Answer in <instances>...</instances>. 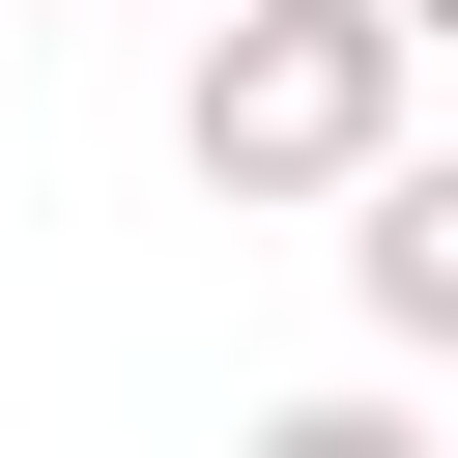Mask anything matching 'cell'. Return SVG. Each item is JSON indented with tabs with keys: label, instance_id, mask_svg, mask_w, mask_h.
<instances>
[{
	"label": "cell",
	"instance_id": "1",
	"mask_svg": "<svg viewBox=\"0 0 458 458\" xmlns=\"http://www.w3.org/2000/svg\"><path fill=\"white\" fill-rule=\"evenodd\" d=\"M401 86H429V57H401L372 0H229V29L172 57V172H200L229 229H286V200H372V172H401Z\"/></svg>",
	"mask_w": 458,
	"mask_h": 458
},
{
	"label": "cell",
	"instance_id": "2",
	"mask_svg": "<svg viewBox=\"0 0 458 458\" xmlns=\"http://www.w3.org/2000/svg\"><path fill=\"white\" fill-rule=\"evenodd\" d=\"M344 315H372L401 372H458V143H401V172L344 200Z\"/></svg>",
	"mask_w": 458,
	"mask_h": 458
},
{
	"label": "cell",
	"instance_id": "3",
	"mask_svg": "<svg viewBox=\"0 0 458 458\" xmlns=\"http://www.w3.org/2000/svg\"><path fill=\"white\" fill-rule=\"evenodd\" d=\"M229 458H429V401H372V372H315V401H258Z\"/></svg>",
	"mask_w": 458,
	"mask_h": 458
},
{
	"label": "cell",
	"instance_id": "4",
	"mask_svg": "<svg viewBox=\"0 0 458 458\" xmlns=\"http://www.w3.org/2000/svg\"><path fill=\"white\" fill-rule=\"evenodd\" d=\"M372 29H401V57H458V0H372Z\"/></svg>",
	"mask_w": 458,
	"mask_h": 458
},
{
	"label": "cell",
	"instance_id": "5",
	"mask_svg": "<svg viewBox=\"0 0 458 458\" xmlns=\"http://www.w3.org/2000/svg\"><path fill=\"white\" fill-rule=\"evenodd\" d=\"M429 458H458V401H429Z\"/></svg>",
	"mask_w": 458,
	"mask_h": 458
},
{
	"label": "cell",
	"instance_id": "6",
	"mask_svg": "<svg viewBox=\"0 0 458 458\" xmlns=\"http://www.w3.org/2000/svg\"><path fill=\"white\" fill-rule=\"evenodd\" d=\"M200 29H229V0H200Z\"/></svg>",
	"mask_w": 458,
	"mask_h": 458
},
{
	"label": "cell",
	"instance_id": "7",
	"mask_svg": "<svg viewBox=\"0 0 458 458\" xmlns=\"http://www.w3.org/2000/svg\"><path fill=\"white\" fill-rule=\"evenodd\" d=\"M0 29H29V0H0Z\"/></svg>",
	"mask_w": 458,
	"mask_h": 458
}]
</instances>
